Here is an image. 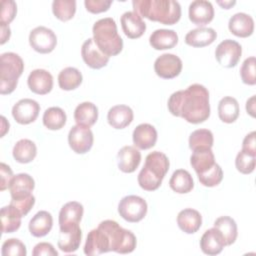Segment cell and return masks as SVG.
I'll return each mask as SVG.
<instances>
[{
  "mask_svg": "<svg viewBox=\"0 0 256 256\" xmlns=\"http://www.w3.org/2000/svg\"><path fill=\"white\" fill-rule=\"evenodd\" d=\"M27 84L29 89L38 95L48 94L53 88V77L45 69H35L30 72Z\"/></svg>",
  "mask_w": 256,
  "mask_h": 256,
  "instance_id": "17",
  "label": "cell"
},
{
  "mask_svg": "<svg viewBox=\"0 0 256 256\" xmlns=\"http://www.w3.org/2000/svg\"><path fill=\"white\" fill-rule=\"evenodd\" d=\"M239 104L238 101L231 97H223L218 104V116L224 123H233L239 117Z\"/></svg>",
  "mask_w": 256,
  "mask_h": 256,
  "instance_id": "34",
  "label": "cell"
},
{
  "mask_svg": "<svg viewBox=\"0 0 256 256\" xmlns=\"http://www.w3.org/2000/svg\"><path fill=\"white\" fill-rule=\"evenodd\" d=\"M0 31H1V44H4L6 41L9 40L10 35H11V30L9 28V25H5V24H1L0 23Z\"/></svg>",
  "mask_w": 256,
  "mask_h": 256,
  "instance_id": "51",
  "label": "cell"
},
{
  "mask_svg": "<svg viewBox=\"0 0 256 256\" xmlns=\"http://www.w3.org/2000/svg\"><path fill=\"white\" fill-rule=\"evenodd\" d=\"M94 142L93 133L90 127L75 125L68 134V143L70 148L77 154H85L88 152Z\"/></svg>",
  "mask_w": 256,
  "mask_h": 256,
  "instance_id": "10",
  "label": "cell"
},
{
  "mask_svg": "<svg viewBox=\"0 0 256 256\" xmlns=\"http://www.w3.org/2000/svg\"><path fill=\"white\" fill-rule=\"evenodd\" d=\"M215 163V157L211 148L196 149L193 151L190 157V164L197 175L207 171Z\"/></svg>",
  "mask_w": 256,
  "mask_h": 256,
  "instance_id": "30",
  "label": "cell"
},
{
  "mask_svg": "<svg viewBox=\"0 0 256 256\" xmlns=\"http://www.w3.org/2000/svg\"><path fill=\"white\" fill-rule=\"evenodd\" d=\"M214 227L222 234L226 246L233 244L237 238V224L229 216H221L214 221Z\"/></svg>",
  "mask_w": 256,
  "mask_h": 256,
  "instance_id": "37",
  "label": "cell"
},
{
  "mask_svg": "<svg viewBox=\"0 0 256 256\" xmlns=\"http://www.w3.org/2000/svg\"><path fill=\"white\" fill-rule=\"evenodd\" d=\"M33 256H57L58 252L55 250L52 244L48 242H40L37 245H35L33 251H32Z\"/></svg>",
  "mask_w": 256,
  "mask_h": 256,
  "instance_id": "48",
  "label": "cell"
},
{
  "mask_svg": "<svg viewBox=\"0 0 256 256\" xmlns=\"http://www.w3.org/2000/svg\"><path fill=\"white\" fill-rule=\"evenodd\" d=\"M154 70L160 78L172 79L180 74L182 70V61L174 54L164 53L155 60Z\"/></svg>",
  "mask_w": 256,
  "mask_h": 256,
  "instance_id": "11",
  "label": "cell"
},
{
  "mask_svg": "<svg viewBox=\"0 0 256 256\" xmlns=\"http://www.w3.org/2000/svg\"><path fill=\"white\" fill-rule=\"evenodd\" d=\"M98 227L107 235L110 251L119 254H128L133 252L136 248L137 241L135 235L130 230L122 228L116 221L104 220Z\"/></svg>",
  "mask_w": 256,
  "mask_h": 256,
  "instance_id": "5",
  "label": "cell"
},
{
  "mask_svg": "<svg viewBox=\"0 0 256 256\" xmlns=\"http://www.w3.org/2000/svg\"><path fill=\"white\" fill-rule=\"evenodd\" d=\"M241 45L237 41L231 39H226L220 42L215 50L217 62L225 68L235 67L241 58Z\"/></svg>",
  "mask_w": 256,
  "mask_h": 256,
  "instance_id": "9",
  "label": "cell"
},
{
  "mask_svg": "<svg viewBox=\"0 0 256 256\" xmlns=\"http://www.w3.org/2000/svg\"><path fill=\"white\" fill-rule=\"evenodd\" d=\"M1 137L5 135V133L9 130V122L6 120L4 116H1Z\"/></svg>",
  "mask_w": 256,
  "mask_h": 256,
  "instance_id": "53",
  "label": "cell"
},
{
  "mask_svg": "<svg viewBox=\"0 0 256 256\" xmlns=\"http://www.w3.org/2000/svg\"><path fill=\"white\" fill-rule=\"evenodd\" d=\"M0 174H1L0 190L4 191L7 188H9L11 180L14 177V175H13V172H12L11 168L3 162L0 164Z\"/></svg>",
  "mask_w": 256,
  "mask_h": 256,
  "instance_id": "49",
  "label": "cell"
},
{
  "mask_svg": "<svg viewBox=\"0 0 256 256\" xmlns=\"http://www.w3.org/2000/svg\"><path fill=\"white\" fill-rule=\"evenodd\" d=\"M81 55L86 65L92 69H101L109 62V57L97 47L92 38H88L83 43Z\"/></svg>",
  "mask_w": 256,
  "mask_h": 256,
  "instance_id": "14",
  "label": "cell"
},
{
  "mask_svg": "<svg viewBox=\"0 0 256 256\" xmlns=\"http://www.w3.org/2000/svg\"><path fill=\"white\" fill-rule=\"evenodd\" d=\"M93 40L97 47L109 58L118 55L123 49V40L117 32V25L111 17L96 21L92 28Z\"/></svg>",
  "mask_w": 256,
  "mask_h": 256,
  "instance_id": "4",
  "label": "cell"
},
{
  "mask_svg": "<svg viewBox=\"0 0 256 256\" xmlns=\"http://www.w3.org/2000/svg\"><path fill=\"white\" fill-rule=\"evenodd\" d=\"M35 187L34 179L27 173H19L15 175L10 183L9 191L12 199H19L32 194Z\"/></svg>",
  "mask_w": 256,
  "mask_h": 256,
  "instance_id": "23",
  "label": "cell"
},
{
  "mask_svg": "<svg viewBox=\"0 0 256 256\" xmlns=\"http://www.w3.org/2000/svg\"><path fill=\"white\" fill-rule=\"evenodd\" d=\"M112 4V1L107 0H85L84 5L86 10L93 14L106 12Z\"/></svg>",
  "mask_w": 256,
  "mask_h": 256,
  "instance_id": "47",
  "label": "cell"
},
{
  "mask_svg": "<svg viewBox=\"0 0 256 256\" xmlns=\"http://www.w3.org/2000/svg\"><path fill=\"white\" fill-rule=\"evenodd\" d=\"M66 114L60 107H50L43 114V124L49 130H59L66 123Z\"/></svg>",
  "mask_w": 256,
  "mask_h": 256,
  "instance_id": "38",
  "label": "cell"
},
{
  "mask_svg": "<svg viewBox=\"0 0 256 256\" xmlns=\"http://www.w3.org/2000/svg\"><path fill=\"white\" fill-rule=\"evenodd\" d=\"M149 43L155 50L171 49L178 43V35L174 30L157 29L150 35Z\"/></svg>",
  "mask_w": 256,
  "mask_h": 256,
  "instance_id": "29",
  "label": "cell"
},
{
  "mask_svg": "<svg viewBox=\"0 0 256 256\" xmlns=\"http://www.w3.org/2000/svg\"><path fill=\"white\" fill-rule=\"evenodd\" d=\"M177 224L183 232L193 234L200 229L202 225V216L197 210L186 208L178 213Z\"/></svg>",
  "mask_w": 256,
  "mask_h": 256,
  "instance_id": "25",
  "label": "cell"
},
{
  "mask_svg": "<svg viewBox=\"0 0 256 256\" xmlns=\"http://www.w3.org/2000/svg\"><path fill=\"white\" fill-rule=\"evenodd\" d=\"M82 239V231L79 224L60 227L58 248L65 253H72L78 250Z\"/></svg>",
  "mask_w": 256,
  "mask_h": 256,
  "instance_id": "13",
  "label": "cell"
},
{
  "mask_svg": "<svg viewBox=\"0 0 256 256\" xmlns=\"http://www.w3.org/2000/svg\"><path fill=\"white\" fill-rule=\"evenodd\" d=\"M12 154L18 163H30L36 157L37 147L33 141L29 139H21L14 145Z\"/></svg>",
  "mask_w": 256,
  "mask_h": 256,
  "instance_id": "33",
  "label": "cell"
},
{
  "mask_svg": "<svg viewBox=\"0 0 256 256\" xmlns=\"http://www.w3.org/2000/svg\"><path fill=\"white\" fill-rule=\"evenodd\" d=\"M1 254L3 256H25L27 254L26 246L19 239L10 238L2 244Z\"/></svg>",
  "mask_w": 256,
  "mask_h": 256,
  "instance_id": "42",
  "label": "cell"
},
{
  "mask_svg": "<svg viewBox=\"0 0 256 256\" xmlns=\"http://www.w3.org/2000/svg\"><path fill=\"white\" fill-rule=\"evenodd\" d=\"M134 114L127 105H115L109 109L107 120L110 126L115 129H124L133 121Z\"/></svg>",
  "mask_w": 256,
  "mask_h": 256,
  "instance_id": "24",
  "label": "cell"
},
{
  "mask_svg": "<svg viewBox=\"0 0 256 256\" xmlns=\"http://www.w3.org/2000/svg\"><path fill=\"white\" fill-rule=\"evenodd\" d=\"M217 3H218L223 9H230L233 5L236 4L235 1H224V2H222V1H217Z\"/></svg>",
  "mask_w": 256,
  "mask_h": 256,
  "instance_id": "54",
  "label": "cell"
},
{
  "mask_svg": "<svg viewBox=\"0 0 256 256\" xmlns=\"http://www.w3.org/2000/svg\"><path fill=\"white\" fill-rule=\"evenodd\" d=\"M117 161L120 171L132 173L138 168L141 162V153L136 147L127 145L118 151Z\"/></svg>",
  "mask_w": 256,
  "mask_h": 256,
  "instance_id": "20",
  "label": "cell"
},
{
  "mask_svg": "<svg viewBox=\"0 0 256 256\" xmlns=\"http://www.w3.org/2000/svg\"><path fill=\"white\" fill-rule=\"evenodd\" d=\"M198 179L200 183L205 187H214L220 184L223 179V171L222 168L215 163L210 169L207 171L198 174Z\"/></svg>",
  "mask_w": 256,
  "mask_h": 256,
  "instance_id": "41",
  "label": "cell"
},
{
  "mask_svg": "<svg viewBox=\"0 0 256 256\" xmlns=\"http://www.w3.org/2000/svg\"><path fill=\"white\" fill-rule=\"evenodd\" d=\"M52 215L45 210L37 212L29 222V232L34 237H44L52 229Z\"/></svg>",
  "mask_w": 256,
  "mask_h": 256,
  "instance_id": "27",
  "label": "cell"
},
{
  "mask_svg": "<svg viewBox=\"0 0 256 256\" xmlns=\"http://www.w3.org/2000/svg\"><path fill=\"white\" fill-rule=\"evenodd\" d=\"M133 143L136 148L147 150L152 148L157 141V131L154 126L148 123L139 124L132 134Z\"/></svg>",
  "mask_w": 256,
  "mask_h": 256,
  "instance_id": "19",
  "label": "cell"
},
{
  "mask_svg": "<svg viewBox=\"0 0 256 256\" xmlns=\"http://www.w3.org/2000/svg\"><path fill=\"white\" fill-rule=\"evenodd\" d=\"M217 38L213 28L199 27L189 31L185 36V43L192 47H205L212 44Z\"/></svg>",
  "mask_w": 256,
  "mask_h": 256,
  "instance_id": "26",
  "label": "cell"
},
{
  "mask_svg": "<svg viewBox=\"0 0 256 256\" xmlns=\"http://www.w3.org/2000/svg\"><path fill=\"white\" fill-rule=\"evenodd\" d=\"M228 28L233 35L246 38L251 36L254 31V20L246 13H236L229 19Z\"/></svg>",
  "mask_w": 256,
  "mask_h": 256,
  "instance_id": "22",
  "label": "cell"
},
{
  "mask_svg": "<svg viewBox=\"0 0 256 256\" xmlns=\"http://www.w3.org/2000/svg\"><path fill=\"white\" fill-rule=\"evenodd\" d=\"M213 134L208 129H197L189 136V147L192 151L199 148H212Z\"/></svg>",
  "mask_w": 256,
  "mask_h": 256,
  "instance_id": "40",
  "label": "cell"
},
{
  "mask_svg": "<svg viewBox=\"0 0 256 256\" xmlns=\"http://www.w3.org/2000/svg\"><path fill=\"white\" fill-rule=\"evenodd\" d=\"M98 119V108L92 102L80 103L74 111V120L77 125L93 126Z\"/></svg>",
  "mask_w": 256,
  "mask_h": 256,
  "instance_id": "31",
  "label": "cell"
},
{
  "mask_svg": "<svg viewBox=\"0 0 256 256\" xmlns=\"http://www.w3.org/2000/svg\"><path fill=\"white\" fill-rule=\"evenodd\" d=\"M168 110L189 123L199 124L210 116L209 92L201 84H192L185 90L174 92L168 99Z\"/></svg>",
  "mask_w": 256,
  "mask_h": 256,
  "instance_id": "1",
  "label": "cell"
},
{
  "mask_svg": "<svg viewBox=\"0 0 256 256\" xmlns=\"http://www.w3.org/2000/svg\"><path fill=\"white\" fill-rule=\"evenodd\" d=\"M22 215L12 205L4 206L1 209V224L2 233H13L21 226Z\"/></svg>",
  "mask_w": 256,
  "mask_h": 256,
  "instance_id": "35",
  "label": "cell"
},
{
  "mask_svg": "<svg viewBox=\"0 0 256 256\" xmlns=\"http://www.w3.org/2000/svg\"><path fill=\"white\" fill-rule=\"evenodd\" d=\"M169 186L176 193L186 194L193 189L194 181L187 170L177 169L173 172L169 180Z\"/></svg>",
  "mask_w": 256,
  "mask_h": 256,
  "instance_id": "32",
  "label": "cell"
},
{
  "mask_svg": "<svg viewBox=\"0 0 256 256\" xmlns=\"http://www.w3.org/2000/svg\"><path fill=\"white\" fill-rule=\"evenodd\" d=\"M40 112V105L37 101L24 98L19 100L12 108V116L15 121L22 125H27L34 122Z\"/></svg>",
  "mask_w": 256,
  "mask_h": 256,
  "instance_id": "12",
  "label": "cell"
},
{
  "mask_svg": "<svg viewBox=\"0 0 256 256\" xmlns=\"http://www.w3.org/2000/svg\"><path fill=\"white\" fill-rule=\"evenodd\" d=\"M120 22L124 34L130 39L141 37L146 30V23L142 20V17L134 11L123 13Z\"/></svg>",
  "mask_w": 256,
  "mask_h": 256,
  "instance_id": "18",
  "label": "cell"
},
{
  "mask_svg": "<svg viewBox=\"0 0 256 256\" xmlns=\"http://www.w3.org/2000/svg\"><path fill=\"white\" fill-rule=\"evenodd\" d=\"M81 72L74 67H66L58 75V84L62 90L70 91L78 88L82 83Z\"/></svg>",
  "mask_w": 256,
  "mask_h": 256,
  "instance_id": "36",
  "label": "cell"
},
{
  "mask_svg": "<svg viewBox=\"0 0 256 256\" xmlns=\"http://www.w3.org/2000/svg\"><path fill=\"white\" fill-rule=\"evenodd\" d=\"M246 111L251 117H255V95L249 98L246 102Z\"/></svg>",
  "mask_w": 256,
  "mask_h": 256,
  "instance_id": "52",
  "label": "cell"
},
{
  "mask_svg": "<svg viewBox=\"0 0 256 256\" xmlns=\"http://www.w3.org/2000/svg\"><path fill=\"white\" fill-rule=\"evenodd\" d=\"M146 201L137 195H128L123 197L118 204V213L120 216L131 223L141 221L147 214Z\"/></svg>",
  "mask_w": 256,
  "mask_h": 256,
  "instance_id": "7",
  "label": "cell"
},
{
  "mask_svg": "<svg viewBox=\"0 0 256 256\" xmlns=\"http://www.w3.org/2000/svg\"><path fill=\"white\" fill-rule=\"evenodd\" d=\"M1 7L0 23L9 25V23L12 22L16 16L17 5L13 0H3L1 2Z\"/></svg>",
  "mask_w": 256,
  "mask_h": 256,
  "instance_id": "45",
  "label": "cell"
},
{
  "mask_svg": "<svg viewBox=\"0 0 256 256\" xmlns=\"http://www.w3.org/2000/svg\"><path fill=\"white\" fill-rule=\"evenodd\" d=\"M83 212V205L77 201H71L64 204L59 212V227L79 224Z\"/></svg>",
  "mask_w": 256,
  "mask_h": 256,
  "instance_id": "28",
  "label": "cell"
},
{
  "mask_svg": "<svg viewBox=\"0 0 256 256\" xmlns=\"http://www.w3.org/2000/svg\"><path fill=\"white\" fill-rule=\"evenodd\" d=\"M110 251V245L107 235L99 227L92 229L88 235L84 245V253L89 256L99 255Z\"/></svg>",
  "mask_w": 256,
  "mask_h": 256,
  "instance_id": "16",
  "label": "cell"
},
{
  "mask_svg": "<svg viewBox=\"0 0 256 256\" xmlns=\"http://www.w3.org/2000/svg\"><path fill=\"white\" fill-rule=\"evenodd\" d=\"M256 156H252L247 152L241 150L238 152L235 159V166L237 170L242 174H250L255 169V160Z\"/></svg>",
  "mask_w": 256,
  "mask_h": 256,
  "instance_id": "44",
  "label": "cell"
},
{
  "mask_svg": "<svg viewBox=\"0 0 256 256\" xmlns=\"http://www.w3.org/2000/svg\"><path fill=\"white\" fill-rule=\"evenodd\" d=\"M224 246H226L224 238L215 227L206 230L200 239V248L202 252L207 255H217L221 253Z\"/></svg>",
  "mask_w": 256,
  "mask_h": 256,
  "instance_id": "21",
  "label": "cell"
},
{
  "mask_svg": "<svg viewBox=\"0 0 256 256\" xmlns=\"http://www.w3.org/2000/svg\"><path fill=\"white\" fill-rule=\"evenodd\" d=\"M29 44L36 52L47 54L55 49L57 37L51 29L45 26H38L31 30L29 34Z\"/></svg>",
  "mask_w": 256,
  "mask_h": 256,
  "instance_id": "8",
  "label": "cell"
},
{
  "mask_svg": "<svg viewBox=\"0 0 256 256\" xmlns=\"http://www.w3.org/2000/svg\"><path fill=\"white\" fill-rule=\"evenodd\" d=\"M0 68V93L2 95L12 93L24 70L22 58L13 52L1 54Z\"/></svg>",
  "mask_w": 256,
  "mask_h": 256,
  "instance_id": "6",
  "label": "cell"
},
{
  "mask_svg": "<svg viewBox=\"0 0 256 256\" xmlns=\"http://www.w3.org/2000/svg\"><path fill=\"white\" fill-rule=\"evenodd\" d=\"M190 21L199 26L210 23L214 18V8L211 2L206 0H195L190 3L188 11Z\"/></svg>",
  "mask_w": 256,
  "mask_h": 256,
  "instance_id": "15",
  "label": "cell"
},
{
  "mask_svg": "<svg viewBox=\"0 0 256 256\" xmlns=\"http://www.w3.org/2000/svg\"><path fill=\"white\" fill-rule=\"evenodd\" d=\"M255 131L247 134L242 143V150L251 154L252 156H256V144H255Z\"/></svg>",
  "mask_w": 256,
  "mask_h": 256,
  "instance_id": "50",
  "label": "cell"
},
{
  "mask_svg": "<svg viewBox=\"0 0 256 256\" xmlns=\"http://www.w3.org/2000/svg\"><path fill=\"white\" fill-rule=\"evenodd\" d=\"M34 204H35V197L32 194L23 198L12 199L10 202V205L15 207L20 212L22 217L26 216L29 213V211L33 208Z\"/></svg>",
  "mask_w": 256,
  "mask_h": 256,
  "instance_id": "46",
  "label": "cell"
},
{
  "mask_svg": "<svg viewBox=\"0 0 256 256\" xmlns=\"http://www.w3.org/2000/svg\"><path fill=\"white\" fill-rule=\"evenodd\" d=\"M134 12L164 25L176 24L181 18V6L173 0H134Z\"/></svg>",
  "mask_w": 256,
  "mask_h": 256,
  "instance_id": "2",
  "label": "cell"
},
{
  "mask_svg": "<svg viewBox=\"0 0 256 256\" xmlns=\"http://www.w3.org/2000/svg\"><path fill=\"white\" fill-rule=\"evenodd\" d=\"M168 157L159 151H153L146 156L145 164L138 174V184L146 191L157 190L169 170Z\"/></svg>",
  "mask_w": 256,
  "mask_h": 256,
  "instance_id": "3",
  "label": "cell"
},
{
  "mask_svg": "<svg viewBox=\"0 0 256 256\" xmlns=\"http://www.w3.org/2000/svg\"><path fill=\"white\" fill-rule=\"evenodd\" d=\"M256 59L254 56L248 57L244 60L241 68H240V76L242 82L247 85H255L256 84Z\"/></svg>",
  "mask_w": 256,
  "mask_h": 256,
  "instance_id": "43",
  "label": "cell"
},
{
  "mask_svg": "<svg viewBox=\"0 0 256 256\" xmlns=\"http://www.w3.org/2000/svg\"><path fill=\"white\" fill-rule=\"evenodd\" d=\"M52 12L60 21H68L73 18L76 12V1L74 0H54L52 2Z\"/></svg>",
  "mask_w": 256,
  "mask_h": 256,
  "instance_id": "39",
  "label": "cell"
}]
</instances>
